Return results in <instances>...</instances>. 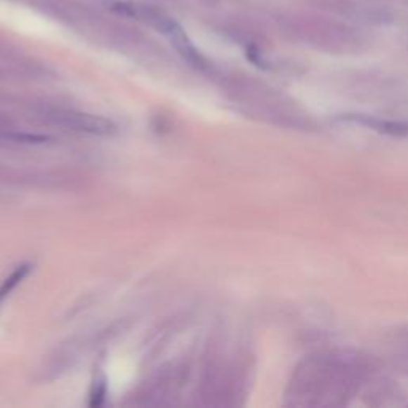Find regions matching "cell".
<instances>
[{"label":"cell","mask_w":408,"mask_h":408,"mask_svg":"<svg viewBox=\"0 0 408 408\" xmlns=\"http://www.w3.org/2000/svg\"><path fill=\"white\" fill-rule=\"evenodd\" d=\"M29 270H31V265H21V267H18L13 273H11L7 279L2 282V286H0V300L7 297V295L13 291L18 284L25 279L29 273Z\"/></svg>","instance_id":"cell-2"},{"label":"cell","mask_w":408,"mask_h":408,"mask_svg":"<svg viewBox=\"0 0 408 408\" xmlns=\"http://www.w3.org/2000/svg\"><path fill=\"white\" fill-rule=\"evenodd\" d=\"M8 139L13 142H22V144H44V142H48L51 138L48 136H40V134H10L7 136Z\"/></svg>","instance_id":"cell-3"},{"label":"cell","mask_w":408,"mask_h":408,"mask_svg":"<svg viewBox=\"0 0 408 408\" xmlns=\"http://www.w3.org/2000/svg\"><path fill=\"white\" fill-rule=\"evenodd\" d=\"M59 126H64L70 131L85 133L93 136H110L117 131V125L109 118L85 114L75 110H58L51 115Z\"/></svg>","instance_id":"cell-1"}]
</instances>
